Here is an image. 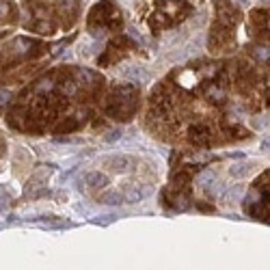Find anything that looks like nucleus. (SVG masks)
<instances>
[{
    "label": "nucleus",
    "mask_w": 270,
    "mask_h": 270,
    "mask_svg": "<svg viewBox=\"0 0 270 270\" xmlns=\"http://www.w3.org/2000/svg\"><path fill=\"white\" fill-rule=\"evenodd\" d=\"M136 106V91L132 87H119L112 93V100L108 104V115L117 119H128L134 112Z\"/></svg>",
    "instance_id": "1"
},
{
    "label": "nucleus",
    "mask_w": 270,
    "mask_h": 270,
    "mask_svg": "<svg viewBox=\"0 0 270 270\" xmlns=\"http://www.w3.org/2000/svg\"><path fill=\"white\" fill-rule=\"evenodd\" d=\"M104 164L112 171H123L130 164V158H125V156H110V158H106Z\"/></svg>",
    "instance_id": "2"
},
{
    "label": "nucleus",
    "mask_w": 270,
    "mask_h": 270,
    "mask_svg": "<svg viewBox=\"0 0 270 270\" xmlns=\"http://www.w3.org/2000/svg\"><path fill=\"white\" fill-rule=\"evenodd\" d=\"M87 182H89V186H93V188H95V186L100 188V186L106 184V175H102V173H89Z\"/></svg>",
    "instance_id": "3"
},
{
    "label": "nucleus",
    "mask_w": 270,
    "mask_h": 270,
    "mask_svg": "<svg viewBox=\"0 0 270 270\" xmlns=\"http://www.w3.org/2000/svg\"><path fill=\"white\" fill-rule=\"evenodd\" d=\"M262 2H270V0H262Z\"/></svg>",
    "instance_id": "4"
}]
</instances>
